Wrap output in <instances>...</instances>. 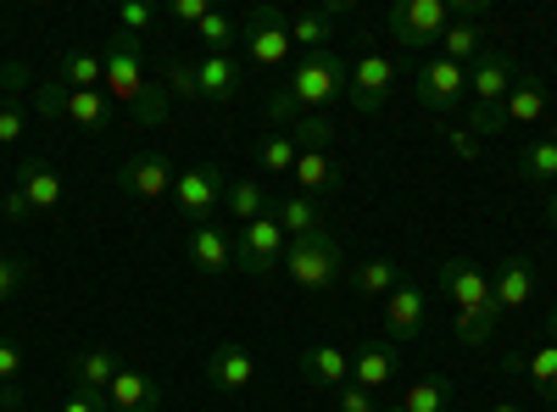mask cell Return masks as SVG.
Masks as SVG:
<instances>
[{
  "label": "cell",
  "instance_id": "6da1fadb",
  "mask_svg": "<svg viewBox=\"0 0 557 412\" xmlns=\"http://www.w3.org/2000/svg\"><path fill=\"white\" fill-rule=\"evenodd\" d=\"M346 78H351V62L341 51H307L278 73V84L262 96V112L278 128H296L307 112H330L335 101H346Z\"/></svg>",
  "mask_w": 557,
  "mask_h": 412
},
{
  "label": "cell",
  "instance_id": "7a4b0ae2",
  "mask_svg": "<svg viewBox=\"0 0 557 412\" xmlns=\"http://www.w3.org/2000/svg\"><path fill=\"white\" fill-rule=\"evenodd\" d=\"M139 45L146 39H134V34H112L107 39V101L112 107H128L139 128H162L168 123V89H157L146 78V57H139Z\"/></svg>",
  "mask_w": 557,
  "mask_h": 412
},
{
  "label": "cell",
  "instance_id": "3957f363",
  "mask_svg": "<svg viewBox=\"0 0 557 412\" xmlns=\"http://www.w3.org/2000/svg\"><path fill=\"white\" fill-rule=\"evenodd\" d=\"M435 290L457 307V340L462 346H485L491 329H496V317H502V307L491 296V273L480 262H469V257H451V262L435 267Z\"/></svg>",
  "mask_w": 557,
  "mask_h": 412
},
{
  "label": "cell",
  "instance_id": "277c9868",
  "mask_svg": "<svg viewBox=\"0 0 557 412\" xmlns=\"http://www.w3.org/2000/svg\"><path fill=\"white\" fill-rule=\"evenodd\" d=\"M285 279L307 296H323L346 279V257H341V240L330 228H318V235H301L285 246Z\"/></svg>",
  "mask_w": 557,
  "mask_h": 412
},
{
  "label": "cell",
  "instance_id": "5b68a950",
  "mask_svg": "<svg viewBox=\"0 0 557 412\" xmlns=\"http://www.w3.org/2000/svg\"><path fill=\"white\" fill-rule=\"evenodd\" d=\"M34 107L39 117H51V123H73V128H89V134H107L117 123V107L101 96V89H67V84H39L34 89Z\"/></svg>",
  "mask_w": 557,
  "mask_h": 412
},
{
  "label": "cell",
  "instance_id": "8992f818",
  "mask_svg": "<svg viewBox=\"0 0 557 412\" xmlns=\"http://www.w3.org/2000/svg\"><path fill=\"white\" fill-rule=\"evenodd\" d=\"M240 45L251 67H290L296 62V45H290V12L278 7H257L240 17Z\"/></svg>",
  "mask_w": 557,
  "mask_h": 412
},
{
  "label": "cell",
  "instance_id": "52a82bcc",
  "mask_svg": "<svg viewBox=\"0 0 557 412\" xmlns=\"http://www.w3.org/2000/svg\"><path fill=\"white\" fill-rule=\"evenodd\" d=\"M223 196H228V173L212 167V162H196V167H178L173 178V212L190 217V223H212V212H223Z\"/></svg>",
  "mask_w": 557,
  "mask_h": 412
},
{
  "label": "cell",
  "instance_id": "ba28073f",
  "mask_svg": "<svg viewBox=\"0 0 557 412\" xmlns=\"http://www.w3.org/2000/svg\"><path fill=\"white\" fill-rule=\"evenodd\" d=\"M285 228H278V217H257V223H240L235 228V267L251 273V279H268V273L285 267Z\"/></svg>",
  "mask_w": 557,
  "mask_h": 412
},
{
  "label": "cell",
  "instance_id": "9c48e42d",
  "mask_svg": "<svg viewBox=\"0 0 557 412\" xmlns=\"http://www.w3.org/2000/svg\"><path fill=\"white\" fill-rule=\"evenodd\" d=\"M412 101L430 107V112H457L469 101V67H457L446 57H430L412 67Z\"/></svg>",
  "mask_w": 557,
  "mask_h": 412
},
{
  "label": "cell",
  "instance_id": "30bf717a",
  "mask_svg": "<svg viewBox=\"0 0 557 412\" xmlns=\"http://www.w3.org/2000/svg\"><path fill=\"white\" fill-rule=\"evenodd\" d=\"M385 23H391L396 45H407V51H430V45H441V34L451 23V7L446 0H396Z\"/></svg>",
  "mask_w": 557,
  "mask_h": 412
},
{
  "label": "cell",
  "instance_id": "8fae6325",
  "mask_svg": "<svg viewBox=\"0 0 557 412\" xmlns=\"http://www.w3.org/2000/svg\"><path fill=\"white\" fill-rule=\"evenodd\" d=\"M396 84H401L396 62H391V57H380V51H368V57H357V62H351L346 101H351L362 117H374V112H385V101L396 96Z\"/></svg>",
  "mask_w": 557,
  "mask_h": 412
},
{
  "label": "cell",
  "instance_id": "7c38bea8",
  "mask_svg": "<svg viewBox=\"0 0 557 412\" xmlns=\"http://www.w3.org/2000/svg\"><path fill=\"white\" fill-rule=\"evenodd\" d=\"M173 178H178V167H173V157L168 151H139V157H128L123 167H117V190L128 196V201H162V196H173Z\"/></svg>",
  "mask_w": 557,
  "mask_h": 412
},
{
  "label": "cell",
  "instance_id": "4fadbf2b",
  "mask_svg": "<svg viewBox=\"0 0 557 412\" xmlns=\"http://www.w3.org/2000/svg\"><path fill=\"white\" fill-rule=\"evenodd\" d=\"M513 84H519V67H513V57H507L502 45H485V51L469 62V96H474L480 112H496Z\"/></svg>",
  "mask_w": 557,
  "mask_h": 412
},
{
  "label": "cell",
  "instance_id": "5bb4252c",
  "mask_svg": "<svg viewBox=\"0 0 557 412\" xmlns=\"http://www.w3.org/2000/svg\"><path fill=\"white\" fill-rule=\"evenodd\" d=\"M201 369H207V385H212L218 396H240V390H251V385H257V357H251L240 340L212 346Z\"/></svg>",
  "mask_w": 557,
  "mask_h": 412
},
{
  "label": "cell",
  "instance_id": "9a60e30c",
  "mask_svg": "<svg viewBox=\"0 0 557 412\" xmlns=\"http://www.w3.org/2000/svg\"><path fill=\"white\" fill-rule=\"evenodd\" d=\"M424 324H430V296L401 279V285L385 296V340H391V346H407V340L424 335Z\"/></svg>",
  "mask_w": 557,
  "mask_h": 412
},
{
  "label": "cell",
  "instance_id": "2e32d148",
  "mask_svg": "<svg viewBox=\"0 0 557 412\" xmlns=\"http://www.w3.org/2000/svg\"><path fill=\"white\" fill-rule=\"evenodd\" d=\"M12 190L34 207V217H45V212H57L62 201H67V185H62V173L51 167V162H39V157H28L17 173H12Z\"/></svg>",
  "mask_w": 557,
  "mask_h": 412
},
{
  "label": "cell",
  "instance_id": "e0dca14e",
  "mask_svg": "<svg viewBox=\"0 0 557 412\" xmlns=\"http://www.w3.org/2000/svg\"><path fill=\"white\" fill-rule=\"evenodd\" d=\"M396 369H401V346H391V340H362L351 351V385L374 390V396L396 379Z\"/></svg>",
  "mask_w": 557,
  "mask_h": 412
},
{
  "label": "cell",
  "instance_id": "ac0fdd59",
  "mask_svg": "<svg viewBox=\"0 0 557 412\" xmlns=\"http://www.w3.org/2000/svg\"><path fill=\"white\" fill-rule=\"evenodd\" d=\"M190 267L218 279V273L235 267V235H228L223 223H196L190 228Z\"/></svg>",
  "mask_w": 557,
  "mask_h": 412
},
{
  "label": "cell",
  "instance_id": "d6986e66",
  "mask_svg": "<svg viewBox=\"0 0 557 412\" xmlns=\"http://www.w3.org/2000/svg\"><path fill=\"white\" fill-rule=\"evenodd\" d=\"M535 290H541V273H535V262H530V257H507V262H502V273H491V296H496V307H502V312L530 307V301H535Z\"/></svg>",
  "mask_w": 557,
  "mask_h": 412
},
{
  "label": "cell",
  "instance_id": "ffe728a7",
  "mask_svg": "<svg viewBox=\"0 0 557 412\" xmlns=\"http://www.w3.org/2000/svg\"><path fill=\"white\" fill-rule=\"evenodd\" d=\"M190 73H196V96L201 101H235L240 84H246V67L235 57H196Z\"/></svg>",
  "mask_w": 557,
  "mask_h": 412
},
{
  "label": "cell",
  "instance_id": "44dd1931",
  "mask_svg": "<svg viewBox=\"0 0 557 412\" xmlns=\"http://www.w3.org/2000/svg\"><path fill=\"white\" fill-rule=\"evenodd\" d=\"M107 401H112V412H162V385L146 369H128V362H123L112 390H107Z\"/></svg>",
  "mask_w": 557,
  "mask_h": 412
},
{
  "label": "cell",
  "instance_id": "7402d4cb",
  "mask_svg": "<svg viewBox=\"0 0 557 412\" xmlns=\"http://www.w3.org/2000/svg\"><path fill=\"white\" fill-rule=\"evenodd\" d=\"M296 374H301L312 390H341V385L351 379V357H346L341 346H307V351L296 357Z\"/></svg>",
  "mask_w": 557,
  "mask_h": 412
},
{
  "label": "cell",
  "instance_id": "603a6c76",
  "mask_svg": "<svg viewBox=\"0 0 557 412\" xmlns=\"http://www.w3.org/2000/svg\"><path fill=\"white\" fill-rule=\"evenodd\" d=\"M341 12H346V0H330V7H312V12H290V45H296V57L330 51V34H335V17Z\"/></svg>",
  "mask_w": 557,
  "mask_h": 412
},
{
  "label": "cell",
  "instance_id": "cb8c5ba5",
  "mask_svg": "<svg viewBox=\"0 0 557 412\" xmlns=\"http://www.w3.org/2000/svg\"><path fill=\"white\" fill-rule=\"evenodd\" d=\"M290 178H296V196H312L318 201V196H335L346 173H341V162L330 151H301L296 167H290Z\"/></svg>",
  "mask_w": 557,
  "mask_h": 412
},
{
  "label": "cell",
  "instance_id": "d4e9b609",
  "mask_svg": "<svg viewBox=\"0 0 557 412\" xmlns=\"http://www.w3.org/2000/svg\"><path fill=\"white\" fill-rule=\"evenodd\" d=\"M541 112H546V84L519 73V84L502 101V128H530V123H541Z\"/></svg>",
  "mask_w": 557,
  "mask_h": 412
},
{
  "label": "cell",
  "instance_id": "484cf974",
  "mask_svg": "<svg viewBox=\"0 0 557 412\" xmlns=\"http://www.w3.org/2000/svg\"><path fill=\"white\" fill-rule=\"evenodd\" d=\"M485 28H480V17H451L446 23V34H441V45H435V57H446V62H457V67H469L480 51H485Z\"/></svg>",
  "mask_w": 557,
  "mask_h": 412
},
{
  "label": "cell",
  "instance_id": "4316f807",
  "mask_svg": "<svg viewBox=\"0 0 557 412\" xmlns=\"http://www.w3.org/2000/svg\"><path fill=\"white\" fill-rule=\"evenodd\" d=\"M57 84H67V89H101L107 84V62L96 51H84V45H67V51H57Z\"/></svg>",
  "mask_w": 557,
  "mask_h": 412
},
{
  "label": "cell",
  "instance_id": "83f0119b",
  "mask_svg": "<svg viewBox=\"0 0 557 412\" xmlns=\"http://www.w3.org/2000/svg\"><path fill=\"white\" fill-rule=\"evenodd\" d=\"M223 212H228V223H257V217H268V212H273V196L257 185V178H228Z\"/></svg>",
  "mask_w": 557,
  "mask_h": 412
},
{
  "label": "cell",
  "instance_id": "f1b7e54d",
  "mask_svg": "<svg viewBox=\"0 0 557 412\" xmlns=\"http://www.w3.org/2000/svg\"><path fill=\"white\" fill-rule=\"evenodd\" d=\"M273 217H278V228H285V240H301V235H318L323 228V207L312 196H278Z\"/></svg>",
  "mask_w": 557,
  "mask_h": 412
},
{
  "label": "cell",
  "instance_id": "f546056e",
  "mask_svg": "<svg viewBox=\"0 0 557 412\" xmlns=\"http://www.w3.org/2000/svg\"><path fill=\"white\" fill-rule=\"evenodd\" d=\"M117 369H123V357L117 351H107V346H96V351H78L73 357V385H84V390H112V379H117Z\"/></svg>",
  "mask_w": 557,
  "mask_h": 412
},
{
  "label": "cell",
  "instance_id": "4dcf8cb0",
  "mask_svg": "<svg viewBox=\"0 0 557 412\" xmlns=\"http://www.w3.org/2000/svg\"><path fill=\"white\" fill-rule=\"evenodd\" d=\"M457 401V385L446 374H424V379H412L407 396L396 401V412H446Z\"/></svg>",
  "mask_w": 557,
  "mask_h": 412
},
{
  "label": "cell",
  "instance_id": "1f68e13d",
  "mask_svg": "<svg viewBox=\"0 0 557 412\" xmlns=\"http://www.w3.org/2000/svg\"><path fill=\"white\" fill-rule=\"evenodd\" d=\"M196 45H201V57H228V45H240V17H228V12H207L196 23Z\"/></svg>",
  "mask_w": 557,
  "mask_h": 412
},
{
  "label": "cell",
  "instance_id": "d6a6232c",
  "mask_svg": "<svg viewBox=\"0 0 557 412\" xmlns=\"http://www.w3.org/2000/svg\"><path fill=\"white\" fill-rule=\"evenodd\" d=\"M519 178L557 190V140H552V134H541V140H530V146L519 151Z\"/></svg>",
  "mask_w": 557,
  "mask_h": 412
},
{
  "label": "cell",
  "instance_id": "836d02e7",
  "mask_svg": "<svg viewBox=\"0 0 557 412\" xmlns=\"http://www.w3.org/2000/svg\"><path fill=\"white\" fill-rule=\"evenodd\" d=\"M346 279H351V290H357V296H380V301H385V296H391V290L401 285V267H396L391 257H374V262L351 267Z\"/></svg>",
  "mask_w": 557,
  "mask_h": 412
},
{
  "label": "cell",
  "instance_id": "e575fe53",
  "mask_svg": "<svg viewBox=\"0 0 557 412\" xmlns=\"http://www.w3.org/2000/svg\"><path fill=\"white\" fill-rule=\"evenodd\" d=\"M296 157H301V146H296V134H290V128L268 134V140L257 146V167H262V173H278V178H290Z\"/></svg>",
  "mask_w": 557,
  "mask_h": 412
},
{
  "label": "cell",
  "instance_id": "d590c367",
  "mask_svg": "<svg viewBox=\"0 0 557 412\" xmlns=\"http://www.w3.org/2000/svg\"><path fill=\"white\" fill-rule=\"evenodd\" d=\"M524 379H530L546 401H557V340H546V346H535V351L524 357Z\"/></svg>",
  "mask_w": 557,
  "mask_h": 412
},
{
  "label": "cell",
  "instance_id": "8d00e7d4",
  "mask_svg": "<svg viewBox=\"0 0 557 412\" xmlns=\"http://www.w3.org/2000/svg\"><path fill=\"white\" fill-rule=\"evenodd\" d=\"M290 134H296V146H301V151H330V140H335V117H330V112H307Z\"/></svg>",
  "mask_w": 557,
  "mask_h": 412
},
{
  "label": "cell",
  "instance_id": "74e56055",
  "mask_svg": "<svg viewBox=\"0 0 557 412\" xmlns=\"http://www.w3.org/2000/svg\"><path fill=\"white\" fill-rule=\"evenodd\" d=\"M441 140H446V151H451L457 162H480V151H485V140H480V134H474L469 123H451V128L441 134Z\"/></svg>",
  "mask_w": 557,
  "mask_h": 412
},
{
  "label": "cell",
  "instance_id": "f35d334b",
  "mask_svg": "<svg viewBox=\"0 0 557 412\" xmlns=\"http://www.w3.org/2000/svg\"><path fill=\"white\" fill-rule=\"evenodd\" d=\"M157 23V7H151V0H123V7H117V34H146Z\"/></svg>",
  "mask_w": 557,
  "mask_h": 412
},
{
  "label": "cell",
  "instance_id": "ab89813d",
  "mask_svg": "<svg viewBox=\"0 0 557 412\" xmlns=\"http://www.w3.org/2000/svg\"><path fill=\"white\" fill-rule=\"evenodd\" d=\"M28 285V257H12V251H0V301H12L17 290Z\"/></svg>",
  "mask_w": 557,
  "mask_h": 412
},
{
  "label": "cell",
  "instance_id": "60d3db41",
  "mask_svg": "<svg viewBox=\"0 0 557 412\" xmlns=\"http://www.w3.org/2000/svg\"><path fill=\"white\" fill-rule=\"evenodd\" d=\"M335 412H385V407L374 401V390H362V385L346 379V385L335 390Z\"/></svg>",
  "mask_w": 557,
  "mask_h": 412
},
{
  "label": "cell",
  "instance_id": "b9f144b4",
  "mask_svg": "<svg viewBox=\"0 0 557 412\" xmlns=\"http://www.w3.org/2000/svg\"><path fill=\"white\" fill-rule=\"evenodd\" d=\"M23 128H28L23 101H0V146H17V140H23Z\"/></svg>",
  "mask_w": 557,
  "mask_h": 412
},
{
  "label": "cell",
  "instance_id": "7bdbcfd3",
  "mask_svg": "<svg viewBox=\"0 0 557 412\" xmlns=\"http://www.w3.org/2000/svg\"><path fill=\"white\" fill-rule=\"evenodd\" d=\"M57 412H112V401L101 396V390H84V385H73L67 396H62V407Z\"/></svg>",
  "mask_w": 557,
  "mask_h": 412
},
{
  "label": "cell",
  "instance_id": "ee69618b",
  "mask_svg": "<svg viewBox=\"0 0 557 412\" xmlns=\"http://www.w3.org/2000/svg\"><path fill=\"white\" fill-rule=\"evenodd\" d=\"M162 73H168V89H173V96H196V73H190V62H178V57H173Z\"/></svg>",
  "mask_w": 557,
  "mask_h": 412
},
{
  "label": "cell",
  "instance_id": "f6af8a7d",
  "mask_svg": "<svg viewBox=\"0 0 557 412\" xmlns=\"http://www.w3.org/2000/svg\"><path fill=\"white\" fill-rule=\"evenodd\" d=\"M23 89H28V67H23V62H12V67H0V101H7V96L17 101Z\"/></svg>",
  "mask_w": 557,
  "mask_h": 412
},
{
  "label": "cell",
  "instance_id": "bcb514c9",
  "mask_svg": "<svg viewBox=\"0 0 557 412\" xmlns=\"http://www.w3.org/2000/svg\"><path fill=\"white\" fill-rule=\"evenodd\" d=\"M17 374H23V351L12 340H0V385H17Z\"/></svg>",
  "mask_w": 557,
  "mask_h": 412
},
{
  "label": "cell",
  "instance_id": "7dc6e473",
  "mask_svg": "<svg viewBox=\"0 0 557 412\" xmlns=\"http://www.w3.org/2000/svg\"><path fill=\"white\" fill-rule=\"evenodd\" d=\"M207 12H212L207 0H173V7H168V17H173V23H190V28H196Z\"/></svg>",
  "mask_w": 557,
  "mask_h": 412
},
{
  "label": "cell",
  "instance_id": "c3c4849f",
  "mask_svg": "<svg viewBox=\"0 0 557 412\" xmlns=\"http://www.w3.org/2000/svg\"><path fill=\"white\" fill-rule=\"evenodd\" d=\"M0 212H7L12 223H23V217H34V207H28V201H23L17 190H7V196H0Z\"/></svg>",
  "mask_w": 557,
  "mask_h": 412
},
{
  "label": "cell",
  "instance_id": "681fc988",
  "mask_svg": "<svg viewBox=\"0 0 557 412\" xmlns=\"http://www.w3.org/2000/svg\"><path fill=\"white\" fill-rule=\"evenodd\" d=\"M23 407V385H0V412H12Z\"/></svg>",
  "mask_w": 557,
  "mask_h": 412
},
{
  "label": "cell",
  "instance_id": "f907efd6",
  "mask_svg": "<svg viewBox=\"0 0 557 412\" xmlns=\"http://www.w3.org/2000/svg\"><path fill=\"white\" fill-rule=\"evenodd\" d=\"M546 340H557V307L546 312Z\"/></svg>",
  "mask_w": 557,
  "mask_h": 412
},
{
  "label": "cell",
  "instance_id": "816d5d0a",
  "mask_svg": "<svg viewBox=\"0 0 557 412\" xmlns=\"http://www.w3.org/2000/svg\"><path fill=\"white\" fill-rule=\"evenodd\" d=\"M546 217H552V228H557V190L546 196Z\"/></svg>",
  "mask_w": 557,
  "mask_h": 412
},
{
  "label": "cell",
  "instance_id": "f5cc1de1",
  "mask_svg": "<svg viewBox=\"0 0 557 412\" xmlns=\"http://www.w3.org/2000/svg\"><path fill=\"white\" fill-rule=\"evenodd\" d=\"M491 412H524V407H519V401H496Z\"/></svg>",
  "mask_w": 557,
  "mask_h": 412
},
{
  "label": "cell",
  "instance_id": "db71d44e",
  "mask_svg": "<svg viewBox=\"0 0 557 412\" xmlns=\"http://www.w3.org/2000/svg\"><path fill=\"white\" fill-rule=\"evenodd\" d=\"M552 140H557V123H552Z\"/></svg>",
  "mask_w": 557,
  "mask_h": 412
}]
</instances>
